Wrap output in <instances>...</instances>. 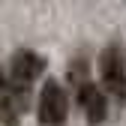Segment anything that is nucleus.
Instances as JSON below:
<instances>
[{
	"instance_id": "7ed1b4c3",
	"label": "nucleus",
	"mask_w": 126,
	"mask_h": 126,
	"mask_svg": "<svg viewBox=\"0 0 126 126\" xmlns=\"http://www.w3.org/2000/svg\"><path fill=\"white\" fill-rule=\"evenodd\" d=\"M42 69H45V60H42L36 51L18 48V51L12 54V60H9V84L30 90V84L42 75Z\"/></svg>"
},
{
	"instance_id": "39448f33",
	"label": "nucleus",
	"mask_w": 126,
	"mask_h": 126,
	"mask_svg": "<svg viewBox=\"0 0 126 126\" xmlns=\"http://www.w3.org/2000/svg\"><path fill=\"white\" fill-rule=\"evenodd\" d=\"M78 105H81L84 117H87L93 126L105 120V108H108V99H105L102 87L90 84V81H87V84H81V87H78Z\"/></svg>"
},
{
	"instance_id": "20e7f679",
	"label": "nucleus",
	"mask_w": 126,
	"mask_h": 126,
	"mask_svg": "<svg viewBox=\"0 0 126 126\" xmlns=\"http://www.w3.org/2000/svg\"><path fill=\"white\" fill-rule=\"evenodd\" d=\"M27 105H30V90L9 84L3 90V96H0V120H3V126H18Z\"/></svg>"
},
{
	"instance_id": "f257e3e1",
	"label": "nucleus",
	"mask_w": 126,
	"mask_h": 126,
	"mask_svg": "<svg viewBox=\"0 0 126 126\" xmlns=\"http://www.w3.org/2000/svg\"><path fill=\"white\" fill-rule=\"evenodd\" d=\"M99 78L102 93H108L117 102H126V54L120 45H108L99 54Z\"/></svg>"
},
{
	"instance_id": "f03ea898",
	"label": "nucleus",
	"mask_w": 126,
	"mask_h": 126,
	"mask_svg": "<svg viewBox=\"0 0 126 126\" xmlns=\"http://www.w3.org/2000/svg\"><path fill=\"white\" fill-rule=\"evenodd\" d=\"M69 114V102L66 93L57 81H45L42 93H39V123L42 126H63Z\"/></svg>"
},
{
	"instance_id": "423d86ee",
	"label": "nucleus",
	"mask_w": 126,
	"mask_h": 126,
	"mask_svg": "<svg viewBox=\"0 0 126 126\" xmlns=\"http://www.w3.org/2000/svg\"><path fill=\"white\" fill-rule=\"evenodd\" d=\"M3 90H6V84H3V75H0V96H3Z\"/></svg>"
}]
</instances>
